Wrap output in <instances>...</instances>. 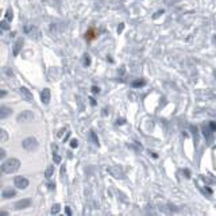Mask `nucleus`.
<instances>
[{
  "label": "nucleus",
  "instance_id": "1",
  "mask_svg": "<svg viewBox=\"0 0 216 216\" xmlns=\"http://www.w3.org/2000/svg\"><path fill=\"white\" fill-rule=\"evenodd\" d=\"M19 168H20V161L18 158H10V160L3 161V164H2V172L7 174L15 173Z\"/></svg>",
  "mask_w": 216,
  "mask_h": 216
},
{
  "label": "nucleus",
  "instance_id": "2",
  "mask_svg": "<svg viewBox=\"0 0 216 216\" xmlns=\"http://www.w3.org/2000/svg\"><path fill=\"white\" fill-rule=\"evenodd\" d=\"M22 146L26 151H35L38 148V141L33 137H29L22 142Z\"/></svg>",
  "mask_w": 216,
  "mask_h": 216
},
{
  "label": "nucleus",
  "instance_id": "3",
  "mask_svg": "<svg viewBox=\"0 0 216 216\" xmlns=\"http://www.w3.org/2000/svg\"><path fill=\"white\" fill-rule=\"evenodd\" d=\"M25 34H27V37H30L31 39H39L40 38L39 29L37 26H33V25L25 26Z\"/></svg>",
  "mask_w": 216,
  "mask_h": 216
},
{
  "label": "nucleus",
  "instance_id": "4",
  "mask_svg": "<svg viewBox=\"0 0 216 216\" xmlns=\"http://www.w3.org/2000/svg\"><path fill=\"white\" fill-rule=\"evenodd\" d=\"M14 185H15L18 189H26L30 185V182H29V180H27L26 177L18 176V177H15V180H14Z\"/></svg>",
  "mask_w": 216,
  "mask_h": 216
},
{
  "label": "nucleus",
  "instance_id": "5",
  "mask_svg": "<svg viewBox=\"0 0 216 216\" xmlns=\"http://www.w3.org/2000/svg\"><path fill=\"white\" fill-rule=\"evenodd\" d=\"M14 207H15V209H26L29 207H31V199H23V200H19L16 201L15 204H14Z\"/></svg>",
  "mask_w": 216,
  "mask_h": 216
},
{
  "label": "nucleus",
  "instance_id": "6",
  "mask_svg": "<svg viewBox=\"0 0 216 216\" xmlns=\"http://www.w3.org/2000/svg\"><path fill=\"white\" fill-rule=\"evenodd\" d=\"M34 118V114L31 111H23V112H20L18 116H16V120L18 122H30L33 120Z\"/></svg>",
  "mask_w": 216,
  "mask_h": 216
},
{
  "label": "nucleus",
  "instance_id": "7",
  "mask_svg": "<svg viewBox=\"0 0 216 216\" xmlns=\"http://www.w3.org/2000/svg\"><path fill=\"white\" fill-rule=\"evenodd\" d=\"M19 93H20V96H22L23 100H26V101H33V93L30 92V91L27 89L26 87H20V88H19Z\"/></svg>",
  "mask_w": 216,
  "mask_h": 216
},
{
  "label": "nucleus",
  "instance_id": "8",
  "mask_svg": "<svg viewBox=\"0 0 216 216\" xmlns=\"http://www.w3.org/2000/svg\"><path fill=\"white\" fill-rule=\"evenodd\" d=\"M107 172H108L110 174H112L115 178H120V180H122V178H124V173L120 170L119 168H115V166L107 168Z\"/></svg>",
  "mask_w": 216,
  "mask_h": 216
},
{
  "label": "nucleus",
  "instance_id": "9",
  "mask_svg": "<svg viewBox=\"0 0 216 216\" xmlns=\"http://www.w3.org/2000/svg\"><path fill=\"white\" fill-rule=\"evenodd\" d=\"M50 99H52V93H50L49 88H43V91L40 92V100H42L43 104H49Z\"/></svg>",
  "mask_w": 216,
  "mask_h": 216
},
{
  "label": "nucleus",
  "instance_id": "10",
  "mask_svg": "<svg viewBox=\"0 0 216 216\" xmlns=\"http://www.w3.org/2000/svg\"><path fill=\"white\" fill-rule=\"evenodd\" d=\"M2 196H3V199H11V197H14V196H16V191L11 187L4 188L3 192H2Z\"/></svg>",
  "mask_w": 216,
  "mask_h": 216
},
{
  "label": "nucleus",
  "instance_id": "11",
  "mask_svg": "<svg viewBox=\"0 0 216 216\" xmlns=\"http://www.w3.org/2000/svg\"><path fill=\"white\" fill-rule=\"evenodd\" d=\"M22 47H23V39L22 38H19V39H16V42L14 43V49H12V54L14 56H18L19 52L22 50Z\"/></svg>",
  "mask_w": 216,
  "mask_h": 216
},
{
  "label": "nucleus",
  "instance_id": "12",
  "mask_svg": "<svg viewBox=\"0 0 216 216\" xmlns=\"http://www.w3.org/2000/svg\"><path fill=\"white\" fill-rule=\"evenodd\" d=\"M12 114V110L6 106H3L2 108H0V119H6V118H8L10 115Z\"/></svg>",
  "mask_w": 216,
  "mask_h": 216
},
{
  "label": "nucleus",
  "instance_id": "13",
  "mask_svg": "<svg viewBox=\"0 0 216 216\" xmlns=\"http://www.w3.org/2000/svg\"><path fill=\"white\" fill-rule=\"evenodd\" d=\"M88 138H89V141L92 142L93 145L99 146V138H97V135H96L94 131H89V133H88Z\"/></svg>",
  "mask_w": 216,
  "mask_h": 216
},
{
  "label": "nucleus",
  "instance_id": "14",
  "mask_svg": "<svg viewBox=\"0 0 216 216\" xmlns=\"http://www.w3.org/2000/svg\"><path fill=\"white\" fill-rule=\"evenodd\" d=\"M96 37H97V34H96V31H94V29H89L85 33V39L87 40H93Z\"/></svg>",
  "mask_w": 216,
  "mask_h": 216
},
{
  "label": "nucleus",
  "instance_id": "15",
  "mask_svg": "<svg viewBox=\"0 0 216 216\" xmlns=\"http://www.w3.org/2000/svg\"><path fill=\"white\" fill-rule=\"evenodd\" d=\"M131 85H133V88H141V87L146 85V81L145 80H135V81L131 83Z\"/></svg>",
  "mask_w": 216,
  "mask_h": 216
},
{
  "label": "nucleus",
  "instance_id": "16",
  "mask_svg": "<svg viewBox=\"0 0 216 216\" xmlns=\"http://www.w3.org/2000/svg\"><path fill=\"white\" fill-rule=\"evenodd\" d=\"M202 130H204V131H202V133H204V137H207V139L208 141H211V138H212V133H214V131H212V130H209V128L208 127H202Z\"/></svg>",
  "mask_w": 216,
  "mask_h": 216
},
{
  "label": "nucleus",
  "instance_id": "17",
  "mask_svg": "<svg viewBox=\"0 0 216 216\" xmlns=\"http://www.w3.org/2000/svg\"><path fill=\"white\" fill-rule=\"evenodd\" d=\"M10 20H7V19H4V20H2L0 22V27H2V30L3 31H7V30H10Z\"/></svg>",
  "mask_w": 216,
  "mask_h": 216
},
{
  "label": "nucleus",
  "instance_id": "18",
  "mask_svg": "<svg viewBox=\"0 0 216 216\" xmlns=\"http://www.w3.org/2000/svg\"><path fill=\"white\" fill-rule=\"evenodd\" d=\"M53 174H54V166H49V168L46 169V172H45V177L46 178H50Z\"/></svg>",
  "mask_w": 216,
  "mask_h": 216
},
{
  "label": "nucleus",
  "instance_id": "19",
  "mask_svg": "<svg viewBox=\"0 0 216 216\" xmlns=\"http://www.w3.org/2000/svg\"><path fill=\"white\" fill-rule=\"evenodd\" d=\"M60 211H61V205L60 204H54L50 212H52V215H57V214H60Z\"/></svg>",
  "mask_w": 216,
  "mask_h": 216
},
{
  "label": "nucleus",
  "instance_id": "20",
  "mask_svg": "<svg viewBox=\"0 0 216 216\" xmlns=\"http://www.w3.org/2000/svg\"><path fill=\"white\" fill-rule=\"evenodd\" d=\"M0 134H2V139H0V142H7V139H8V134H7L6 130H0Z\"/></svg>",
  "mask_w": 216,
  "mask_h": 216
},
{
  "label": "nucleus",
  "instance_id": "21",
  "mask_svg": "<svg viewBox=\"0 0 216 216\" xmlns=\"http://www.w3.org/2000/svg\"><path fill=\"white\" fill-rule=\"evenodd\" d=\"M12 18H14L12 10H11V8H8V10H7V11H6V19H7V20H10V22H11V20H12Z\"/></svg>",
  "mask_w": 216,
  "mask_h": 216
},
{
  "label": "nucleus",
  "instance_id": "22",
  "mask_svg": "<svg viewBox=\"0 0 216 216\" xmlns=\"http://www.w3.org/2000/svg\"><path fill=\"white\" fill-rule=\"evenodd\" d=\"M53 161L54 164H61V155L58 153H56V151L53 153Z\"/></svg>",
  "mask_w": 216,
  "mask_h": 216
},
{
  "label": "nucleus",
  "instance_id": "23",
  "mask_svg": "<svg viewBox=\"0 0 216 216\" xmlns=\"http://www.w3.org/2000/svg\"><path fill=\"white\" fill-rule=\"evenodd\" d=\"M84 65H85V66L91 65V57L88 56V54H85V57H84Z\"/></svg>",
  "mask_w": 216,
  "mask_h": 216
},
{
  "label": "nucleus",
  "instance_id": "24",
  "mask_svg": "<svg viewBox=\"0 0 216 216\" xmlns=\"http://www.w3.org/2000/svg\"><path fill=\"white\" fill-rule=\"evenodd\" d=\"M77 146H79V141H77V139H72V141H70V147L76 148Z\"/></svg>",
  "mask_w": 216,
  "mask_h": 216
},
{
  "label": "nucleus",
  "instance_id": "25",
  "mask_svg": "<svg viewBox=\"0 0 216 216\" xmlns=\"http://www.w3.org/2000/svg\"><path fill=\"white\" fill-rule=\"evenodd\" d=\"M161 15H164V10H160V11H157V14H154V15H153V19L160 18Z\"/></svg>",
  "mask_w": 216,
  "mask_h": 216
},
{
  "label": "nucleus",
  "instance_id": "26",
  "mask_svg": "<svg viewBox=\"0 0 216 216\" xmlns=\"http://www.w3.org/2000/svg\"><path fill=\"white\" fill-rule=\"evenodd\" d=\"M123 30H124V23H120L119 27H118V34H122V33H123Z\"/></svg>",
  "mask_w": 216,
  "mask_h": 216
},
{
  "label": "nucleus",
  "instance_id": "27",
  "mask_svg": "<svg viewBox=\"0 0 216 216\" xmlns=\"http://www.w3.org/2000/svg\"><path fill=\"white\" fill-rule=\"evenodd\" d=\"M0 158H2V160H4V158H6V151H4V148H2V150H0Z\"/></svg>",
  "mask_w": 216,
  "mask_h": 216
},
{
  "label": "nucleus",
  "instance_id": "28",
  "mask_svg": "<svg viewBox=\"0 0 216 216\" xmlns=\"http://www.w3.org/2000/svg\"><path fill=\"white\" fill-rule=\"evenodd\" d=\"M92 92L93 93H99L100 92V88L99 87H92Z\"/></svg>",
  "mask_w": 216,
  "mask_h": 216
},
{
  "label": "nucleus",
  "instance_id": "29",
  "mask_svg": "<svg viewBox=\"0 0 216 216\" xmlns=\"http://www.w3.org/2000/svg\"><path fill=\"white\" fill-rule=\"evenodd\" d=\"M47 185H49V187H47V188H49L50 191H53V189H56V184H53V182H49V184H47Z\"/></svg>",
  "mask_w": 216,
  "mask_h": 216
},
{
  "label": "nucleus",
  "instance_id": "30",
  "mask_svg": "<svg viewBox=\"0 0 216 216\" xmlns=\"http://www.w3.org/2000/svg\"><path fill=\"white\" fill-rule=\"evenodd\" d=\"M65 212H66V215H72V211H70L69 207H65Z\"/></svg>",
  "mask_w": 216,
  "mask_h": 216
},
{
  "label": "nucleus",
  "instance_id": "31",
  "mask_svg": "<svg viewBox=\"0 0 216 216\" xmlns=\"http://www.w3.org/2000/svg\"><path fill=\"white\" fill-rule=\"evenodd\" d=\"M6 73L8 74V76H14V73H12V70H10V69H7L6 70Z\"/></svg>",
  "mask_w": 216,
  "mask_h": 216
},
{
  "label": "nucleus",
  "instance_id": "32",
  "mask_svg": "<svg viewBox=\"0 0 216 216\" xmlns=\"http://www.w3.org/2000/svg\"><path fill=\"white\" fill-rule=\"evenodd\" d=\"M116 123H118V124H123V123H124V119H118Z\"/></svg>",
  "mask_w": 216,
  "mask_h": 216
},
{
  "label": "nucleus",
  "instance_id": "33",
  "mask_svg": "<svg viewBox=\"0 0 216 216\" xmlns=\"http://www.w3.org/2000/svg\"><path fill=\"white\" fill-rule=\"evenodd\" d=\"M89 99H91V104H92V106H94V104H96V101H94V99H93V97H89Z\"/></svg>",
  "mask_w": 216,
  "mask_h": 216
},
{
  "label": "nucleus",
  "instance_id": "34",
  "mask_svg": "<svg viewBox=\"0 0 216 216\" xmlns=\"http://www.w3.org/2000/svg\"><path fill=\"white\" fill-rule=\"evenodd\" d=\"M6 96V91H2V92H0V97H4Z\"/></svg>",
  "mask_w": 216,
  "mask_h": 216
}]
</instances>
